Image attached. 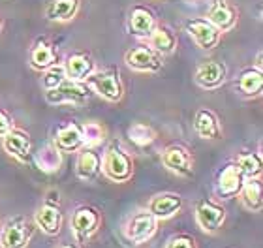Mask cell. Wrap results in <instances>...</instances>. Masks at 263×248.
Masks as SVG:
<instances>
[{"mask_svg": "<svg viewBox=\"0 0 263 248\" xmlns=\"http://www.w3.org/2000/svg\"><path fill=\"white\" fill-rule=\"evenodd\" d=\"M102 167H104L105 175L109 177L111 181L117 182L128 181L132 173H134V162H132L126 150H122L119 145H111L107 149L104 162H102Z\"/></svg>", "mask_w": 263, "mask_h": 248, "instance_id": "obj_1", "label": "cell"}, {"mask_svg": "<svg viewBox=\"0 0 263 248\" xmlns=\"http://www.w3.org/2000/svg\"><path fill=\"white\" fill-rule=\"evenodd\" d=\"M85 81H87L88 87H92L100 96H104L109 102H119L122 98V85L121 79H119V72H115V70L90 73Z\"/></svg>", "mask_w": 263, "mask_h": 248, "instance_id": "obj_2", "label": "cell"}, {"mask_svg": "<svg viewBox=\"0 0 263 248\" xmlns=\"http://www.w3.org/2000/svg\"><path fill=\"white\" fill-rule=\"evenodd\" d=\"M45 100L49 104H62V102H68V104H83L85 100H88V87L83 85L81 81H64L59 85V87L51 88L45 92Z\"/></svg>", "mask_w": 263, "mask_h": 248, "instance_id": "obj_3", "label": "cell"}, {"mask_svg": "<svg viewBox=\"0 0 263 248\" xmlns=\"http://www.w3.org/2000/svg\"><path fill=\"white\" fill-rule=\"evenodd\" d=\"M32 235V226L25 218H13L4 226L0 244L2 248H25Z\"/></svg>", "mask_w": 263, "mask_h": 248, "instance_id": "obj_4", "label": "cell"}, {"mask_svg": "<svg viewBox=\"0 0 263 248\" xmlns=\"http://www.w3.org/2000/svg\"><path fill=\"white\" fill-rule=\"evenodd\" d=\"M156 230V216L148 211H137L136 215L130 216L126 224V237L134 243L147 241Z\"/></svg>", "mask_w": 263, "mask_h": 248, "instance_id": "obj_5", "label": "cell"}, {"mask_svg": "<svg viewBox=\"0 0 263 248\" xmlns=\"http://www.w3.org/2000/svg\"><path fill=\"white\" fill-rule=\"evenodd\" d=\"M126 64L137 72H156L162 66V56L153 47H134L126 53Z\"/></svg>", "mask_w": 263, "mask_h": 248, "instance_id": "obj_6", "label": "cell"}, {"mask_svg": "<svg viewBox=\"0 0 263 248\" xmlns=\"http://www.w3.org/2000/svg\"><path fill=\"white\" fill-rule=\"evenodd\" d=\"M186 30L201 49H213L220 40V30L216 27H213L209 21H205V19H190V21H186Z\"/></svg>", "mask_w": 263, "mask_h": 248, "instance_id": "obj_7", "label": "cell"}, {"mask_svg": "<svg viewBox=\"0 0 263 248\" xmlns=\"http://www.w3.org/2000/svg\"><path fill=\"white\" fill-rule=\"evenodd\" d=\"M162 162L170 171L177 173V175L182 177H190L192 175V160H190V155H188L186 149H182L181 145H171L164 150L162 155Z\"/></svg>", "mask_w": 263, "mask_h": 248, "instance_id": "obj_8", "label": "cell"}, {"mask_svg": "<svg viewBox=\"0 0 263 248\" xmlns=\"http://www.w3.org/2000/svg\"><path fill=\"white\" fill-rule=\"evenodd\" d=\"M196 218L197 224L205 232H216L226 218V211L220 205H214L213 201H199L196 207Z\"/></svg>", "mask_w": 263, "mask_h": 248, "instance_id": "obj_9", "label": "cell"}, {"mask_svg": "<svg viewBox=\"0 0 263 248\" xmlns=\"http://www.w3.org/2000/svg\"><path fill=\"white\" fill-rule=\"evenodd\" d=\"M226 79V66L218 61H205L199 64L196 72L197 85L203 88H214Z\"/></svg>", "mask_w": 263, "mask_h": 248, "instance_id": "obj_10", "label": "cell"}, {"mask_svg": "<svg viewBox=\"0 0 263 248\" xmlns=\"http://www.w3.org/2000/svg\"><path fill=\"white\" fill-rule=\"evenodd\" d=\"M100 224V215L98 211L92 207H81L76 211V215L71 218V227L77 233V237H88L90 233L96 232V227Z\"/></svg>", "mask_w": 263, "mask_h": 248, "instance_id": "obj_11", "label": "cell"}, {"mask_svg": "<svg viewBox=\"0 0 263 248\" xmlns=\"http://www.w3.org/2000/svg\"><path fill=\"white\" fill-rule=\"evenodd\" d=\"M209 19L207 21L216 27L218 30H230L237 21V15L233 8H231L226 0H214L211 8H209Z\"/></svg>", "mask_w": 263, "mask_h": 248, "instance_id": "obj_12", "label": "cell"}, {"mask_svg": "<svg viewBox=\"0 0 263 248\" xmlns=\"http://www.w3.org/2000/svg\"><path fill=\"white\" fill-rule=\"evenodd\" d=\"M242 182H245V175L239 171V167L226 165L218 175V194L222 198H231V196L239 194Z\"/></svg>", "mask_w": 263, "mask_h": 248, "instance_id": "obj_13", "label": "cell"}, {"mask_svg": "<svg viewBox=\"0 0 263 248\" xmlns=\"http://www.w3.org/2000/svg\"><path fill=\"white\" fill-rule=\"evenodd\" d=\"M92 70H94L92 59L88 55H83V53L68 56V61L64 64L66 78L73 79V81H85L92 73Z\"/></svg>", "mask_w": 263, "mask_h": 248, "instance_id": "obj_14", "label": "cell"}, {"mask_svg": "<svg viewBox=\"0 0 263 248\" xmlns=\"http://www.w3.org/2000/svg\"><path fill=\"white\" fill-rule=\"evenodd\" d=\"M128 28H130V32L134 36H137V38H148V34L153 32L154 28L153 13L147 8H141V6L134 8L130 15V23H128Z\"/></svg>", "mask_w": 263, "mask_h": 248, "instance_id": "obj_15", "label": "cell"}, {"mask_svg": "<svg viewBox=\"0 0 263 248\" xmlns=\"http://www.w3.org/2000/svg\"><path fill=\"white\" fill-rule=\"evenodd\" d=\"M182 199L177 194H162L148 203V213H153L156 218H170L171 215H175L177 211L181 209Z\"/></svg>", "mask_w": 263, "mask_h": 248, "instance_id": "obj_16", "label": "cell"}, {"mask_svg": "<svg viewBox=\"0 0 263 248\" xmlns=\"http://www.w3.org/2000/svg\"><path fill=\"white\" fill-rule=\"evenodd\" d=\"M4 138V149L11 156H15L19 160H27L28 152H30V139L28 133L23 130H10V132L2 136Z\"/></svg>", "mask_w": 263, "mask_h": 248, "instance_id": "obj_17", "label": "cell"}, {"mask_svg": "<svg viewBox=\"0 0 263 248\" xmlns=\"http://www.w3.org/2000/svg\"><path fill=\"white\" fill-rule=\"evenodd\" d=\"M79 0H49L45 6V17L49 21H70L77 13Z\"/></svg>", "mask_w": 263, "mask_h": 248, "instance_id": "obj_18", "label": "cell"}, {"mask_svg": "<svg viewBox=\"0 0 263 248\" xmlns=\"http://www.w3.org/2000/svg\"><path fill=\"white\" fill-rule=\"evenodd\" d=\"M196 132L203 139H218L220 138V124L218 119L214 117L209 109H199L196 113V121H194Z\"/></svg>", "mask_w": 263, "mask_h": 248, "instance_id": "obj_19", "label": "cell"}, {"mask_svg": "<svg viewBox=\"0 0 263 248\" xmlns=\"http://www.w3.org/2000/svg\"><path fill=\"white\" fill-rule=\"evenodd\" d=\"M36 224L45 233H49V235L59 233V230L62 226V215L59 207H55V205H44L42 209H38V213H36Z\"/></svg>", "mask_w": 263, "mask_h": 248, "instance_id": "obj_20", "label": "cell"}, {"mask_svg": "<svg viewBox=\"0 0 263 248\" xmlns=\"http://www.w3.org/2000/svg\"><path fill=\"white\" fill-rule=\"evenodd\" d=\"M148 44L156 53L165 55L177 47V38L167 27H154L153 32L148 34Z\"/></svg>", "mask_w": 263, "mask_h": 248, "instance_id": "obj_21", "label": "cell"}, {"mask_svg": "<svg viewBox=\"0 0 263 248\" xmlns=\"http://www.w3.org/2000/svg\"><path fill=\"white\" fill-rule=\"evenodd\" d=\"M83 143V136H81V128L76 126V124H68V126L61 128L59 133H57L55 139V147L62 152H70V150L79 149Z\"/></svg>", "mask_w": 263, "mask_h": 248, "instance_id": "obj_22", "label": "cell"}, {"mask_svg": "<svg viewBox=\"0 0 263 248\" xmlns=\"http://www.w3.org/2000/svg\"><path fill=\"white\" fill-rule=\"evenodd\" d=\"M102 169V160L94 150H83L77 158V175L83 181H92Z\"/></svg>", "mask_w": 263, "mask_h": 248, "instance_id": "obj_23", "label": "cell"}, {"mask_svg": "<svg viewBox=\"0 0 263 248\" xmlns=\"http://www.w3.org/2000/svg\"><path fill=\"white\" fill-rule=\"evenodd\" d=\"M239 192H241L242 205H245L248 211L261 209V184H259L258 179L252 177L250 181H245Z\"/></svg>", "mask_w": 263, "mask_h": 248, "instance_id": "obj_24", "label": "cell"}, {"mask_svg": "<svg viewBox=\"0 0 263 248\" xmlns=\"http://www.w3.org/2000/svg\"><path fill=\"white\" fill-rule=\"evenodd\" d=\"M57 61V55L53 47H51L45 40H40L38 44L34 45L32 53H30V62H32L34 68L38 70H47L49 66H53Z\"/></svg>", "mask_w": 263, "mask_h": 248, "instance_id": "obj_25", "label": "cell"}, {"mask_svg": "<svg viewBox=\"0 0 263 248\" xmlns=\"http://www.w3.org/2000/svg\"><path fill=\"white\" fill-rule=\"evenodd\" d=\"M237 87L245 96H258L261 92L263 78L259 70H245L237 81Z\"/></svg>", "mask_w": 263, "mask_h": 248, "instance_id": "obj_26", "label": "cell"}, {"mask_svg": "<svg viewBox=\"0 0 263 248\" xmlns=\"http://www.w3.org/2000/svg\"><path fill=\"white\" fill-rule=\"evenodd\" d=\"M128 136H130L132 143H136L137 147H147V145L153 143L154 138H156V133H154L153 128L147 126V124H141V122H136L134 126H130Z\"/></svg>", "mask_w": 263, "mask_h": 248, "instance_id": "obj_27", "label": "cell"}, {"mask_svg": "<svg viewBox=\"0 0 263 248\" xmlns=\"http://www.w3.org/2000/svg\"><path fill=\"white\" fill-rule=\"evenodd\" d=\"M237 167L245 177H258L259 171H261V160H259L258 155L254 152H247V155H241L239 160H237Z\"/></svg>", "mask_w": 263, "mask_h": 248, "instance_id": "obj_28", "label": "cell"}, {"mask_svg": "<svg viewBox=\"0 0 263 248\" xmlns=\"http://www.w3.org/2000/svg\"><path fill=\"white\" fill-rule=\"evenodd\" d=\"M38 164L44 171H55L61 165V150L57 147H47L38 156Z\"/></svg>", "mask_w": 263, "mask_h": 248, "instance_id": "obj_29", "label": "cell"}, {"mask_svg": "<svg viewBox=\"0 0 263 248\" xmlns=\"http://www.w3.org/2000/svg\"><path fill=\"white\" fill-rule=\"evenodd\" d=\"M66 79V72H64V66H57V64H53V66L47 68V72H45V78H44V87L47 88V90H51V88L59 87L62 81Z\"/></svg>", "mask_w": 263, "mask_h": 248, "instance_id": "obj_30", "label": "cell"}, {"mask_svg": "<svg viewBox=\"0 0 263 248\" xmlns=\"http://www.w3.org/2000/svg\"><path fill=\"white\" fill-rule=\"evenodd\" d=\"M81 136H83V143L92 145L104 139V130H102V126L96 124V122H88L87 126L81 128Z\"/></svg>", "mask_w": 263, "mask_h": 248, "instance_id": "obj_31", "label": "cell"}, {"mask_svg": "<svg viewBox=\"0 0 263 248\" xmlns=\"http://www.w3.org/2000/svg\"><path fill=\"white\" fill-rule=\"evenodd\" d=\"M165 248H196V243H194L192 237L181 235V237H173V239H171Z\"/></svg>", "mask_w": 263, "mask_h": 248, "instance_id": "obj_32", "label": "cell"}, {"mask_svg": "<svg viewBox=\"0 0 263 248\" xmlns=\"http://www.w3.org/2000/svg\"><path fill=\"white\" fill-rule=\"evenodd\" d=\"M10 130H11V119L0 109V136H6Z\"/></svg>", "mask_w": 263, "mask_h": 248, "instance_id": "obj_33", "label": "cell"}, {"mask_svg": "<svg viewBox=\"0 0 263 248\" xmlns=\"http://www.w3.org/2000/svg\"><path fill=\"white\" fill-rule=\"evenodd\" d=\"M61 248H76V246H73V244H62Z\"/></svg>", "mask_w": 263, "mask_h": 248, "instance_id": "obj_34", "label": "cell"}, {"mask_svg": "<svg viewBox=\"0 0 263 248\" xmlns=\"http://www.w3.org/2000/svg\"><path fill=\"white\" fill-rule=\"evenodd\" d=\"M0 27H2V21H0Z\"/></svg>", "mask_w": 263, "mask_h": 248, "instance_id": "obj_35", "label": "cell"}]
</instances>
